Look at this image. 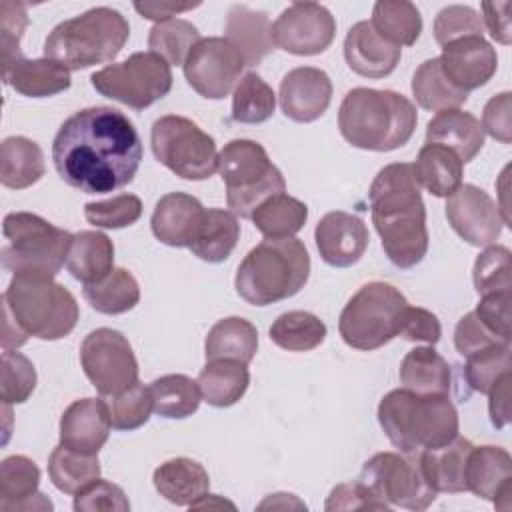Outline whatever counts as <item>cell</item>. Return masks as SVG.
<instances>
[{
	"label": "cell",
	"instance_id": "obj_61",
	"mask_svg": "<svg viewBox=\"0 0 512 512\" xmlns=\"http://www.w3.org/2000/svg\"><path fill=\"white\" fill-rule=\"evenodd\" d=\"M510 372L504 374L494 388L488 392L490 394V402H488V410H490V420L494 428H504L510 422V410H508V398H510Z\"/></svg>",
	"mask_w": 512,
	"mask_h": 512
},
{
	"label": "cell",
	"instance_id": "obj_11",
	"mask_svg": "<svg viewBox=\"0 0 512 512\" xmlns=\"http://www.w3.org/2000/svg\"><path fill=\"white\" fill-rule=\"evenodd\" d=\"M150 144L156 160L184 180H206L218 170L216 142L196 122L166 114L152 124Z\"/></svg>",
	"mask_w": 512,
	"mask_h": 512
},
{
	"label": "cell",
	"instance_id": "obj_58",
	"mask_svg": "<svg viewBox=\"0 0 512 512\" xmlns=\"http://www.w3.org/2000/svg\"><path fill=\"white\" fill-rule=\"evenodd\" d=\"M510 96H512L510 92L492 96L482 110V130L502 144H510L512 140V124H510L512 98Z\"/></svg>",
	"mask_w": 512,
	"mask_h": 512
},
{
	"label": "cell",
	"instance_id": "obj_42",
	"mask_svg": "<svg viewBox=\"0 0 512 512\" xmlns=\"http://www.w3.org/2000/svg\"><path fill=\"white\" fill-rule=\"evenodd\" d=\"M370 24L374 30L394 46H412L422 32V16L412 2H376Z\"/></svg>",
	"mask_w": 512,
	"mask_h": 512
},
{
	"label": "cell",
	"instance_id": "obj_56",
	"mask_svg": "<svg viewBox=\"0 0 512 512\" xmlns=\"http://www.w3.org/2000/svg\"><path fill=\"white\" fill-rule=\"evenodd\" d=\"M510 304L512 292H496L480 298L474 314L500 338L510 340Z\"/></svg>",
	"mask_w": 512,
	"mask_h": 512
},
{
	"label": "cell",
	"instance_id": "obj_51",
	"mask_svg": "<svg viewBox=\"0 0 512 512\" xmlns=\"http://www.w3.org/2000/svg\"><path fill=\"white\" fill-rule=\"evenodd\" d=\"M36 388L34 364L20 352L2 350V400L6 406L22 404Z\"/></svg>",
	"mask_w": 512,
	"mask_h": 512
},
{
	"label": "cell",
	"instance_id": "obj_46",
	"mask_svg": "<svg viewBox=\"0 0 512 512\" xmlns=\"http://www.w3.org/2000/svg\"><path fill=\"white\" fill-rule=\"evenodd\" d=\"M200 42L198 28L182 18H170L164 22H156L148 36L150 52L164 58L168 64H182L186 62L190 50Z\"/></svg>",
	"mask_w": 512,
	"mask_h": 512
},
{
	"label": "cell",
	"instance_id": "obj_9",
	"mask_svg": "<svg viewBox=\"0 0 512 512\" xmlns=\"http://www.w3.org/2000/svg\"><path fill=\"white\" fill-rule=\"evenodd\" d=\"M218 172L226 186L228 208L240 218H252L260 202L286 188L282 172L264 146L246 138L224 144L218 154Z\"/></svg>",
	"mask_w": 512,
	"mask_h": 512
},
{
	"label": "cell",
	"instance_id": "obj_32",
	"mask_svg": "<svg viewBox=\"0 0 512 512\" xmlns=\"http://www.w3.org/2000/svg\"><path fill=\"white\" fill-rule=\"evenodd\" d=\"M68 272L86 284H96L114 270V244L98 230H82L74 234L68 258Z\"/></svg>",
	"mask_w": 512,
	"mask_h": 512
},
{
	"label": "cell",
	"instance_id": "obj_25",
	"mask_svg": "<svg viewBox=\"0 0 512 512\" xmlns=\"http://www.w3.org/2000/svg\"><path fill=\"white\" fill-rule=\"evenodd\" d=\"M40 470L28 456L14 454L0 464V510H52V502L38 492Z\"/></svg>",
	"mask_w": 512,
	"mask_h": 512
},
{
	"label": "cell",
	"instance_id": "obj_34",
	"mask_svg": "<svg viewBox=\"0 0 512 512\" xmlns=\"http://www.w3.org/2000/svg\"><path fill=\"white\" fill-rule=\"evenodd\" d=\"M46 172L42 148L26 136H8L0 146V182L22 190L36 184Z\"/></svg>",
	"mask_w": 512,
	"mask_h": 512
},
{
	"label": "cell",
	"instance_id": "obj_43",
	"mask_svg": "<svg viewBox=\"0 0 512 512\" xmlns=\"http://www.w3.org/2000/svg\"><path fill=\"white\" fill-rule=\"evenodd\" d=\"M326 338V324L312 312L290 310L270 326V340L288 352H308Z\"/></svg>",
	"mask_w": 512,
	"mask_h": 512
},
{
	"label": "cell",
	"instance_id": "obj_10",
	"mask_svg": "<svg viewBox=\"0 0 512 512\" xmlns=\"http://www.w3.org/2000/svg\"><path fill=\"white\" fill-rule=\"evenodd\" d=\"M408 302L404 294L386 282L364 284L344 306L338 330L342 340L356 350H376L400 336Z\"/></svg>",
	"mask_w": 512,
	"mask_h": 512
},
{
	"label": "cell",
	"instance_id": "obj_2",
	"mask_svg": "<svg viewBox=\"0 0 512 512\" xmlns=\"http://www.w3.org/2000/svg\"><path fill=\"white\" fill-rule=\"evenodd\" d=\"M374 228L388 260L398 268H414L428 252L426 208L412 164L384 166L368 192Z\"/></svg>",
	"mask_w": 512,
	"mask_h": 512
},
{
	"label": "cell",
	"instance_id": "obj_48",
	"mask_svg": "<svg viewBox=\"0 0 512 512\" xmlns=\"http://www.w3.org/2000/svg\"><path fill=\"white\" fill-rule=\"evenodd\" d=\"M112 428L116 430H136L150 420L154 410V400L150 388L136 382L128 390L108 396L106 400Z\"/></svg>",
	"mask_w": 512,
	"mask_h": 512
},
{
	"label": "cell",
	"instance_id": "obj_7",
	"mask_svg": "<svg viewBox=\"0 0 512 512\" xmlns=\"http://www.w3.org/2000/svg\"><path fill=\"white\" fill-rule=\"evenodd\" d=\"M2 312L28 336L60 340L78 322V304L68 288L48 276L14 274L2 294Z\"/></svg>",
	"mask_w": 512,
	"mask_h": 512
},
{
	"label": "cell",
	"instance_id": "obj_52",
	"mask_svg": "<svg viewBox=\"0 0 512 512\" xmlns=\"http://www.w3.org/2000/svg\"><path fill=\"white\" fill-rule=\"evenodd\" d=\"M466 36H484L482 16L474 8L462 6V4H452L442 8L434 20L436 42L440 46H446Z\"/></svg>",
	"mask_w": 512,
	"mask_h": 512
},
{
	"label": "cell",
	"instance_id": "obj_36",
	"mask_svg": "<svg viewBox=\"0 0 512 512\" xmlns=\"http://www.w3.org/2000/svg\"><path fill=\"white\" fill-rule=\"evenodd\" d=\"M258 350V332L246 318L230 316L218 320L204 342L206 360H236L252 362Z\"/></svg>",
	"mask_w": 512,
	"mask_h": 512
},
{
	"label": "cell",
	"instance_id": "obj_13",
	"mask_svg": "<svg viewBox=\"0 0 512 512\" xmlns=\"http://www.w3.org/2000/svg\"><path fill=\"white\" fill-rule=\"evenodd\" d=\"M90 80L102 96L132 110H144L170 92L172 70L170 64L154 52H134L124 62L94 72Z\"/></svg>",
	"mask_w": 512,
	"mask_h": 512
},
{
	"label": "cell",
	"instance_id": "obj_14",
	"mask_svg": "<svg viewBox=\"0 0 512 512\" xmlns=\"http://www.w3.org/2000/svg\"><path fill=\"white\" fill-rule=\"evenodd\" d=\"M86 378L102 396H114L138 382V362L128 338L112 328L92 330L80 346Z\"/></svg>",
	"mask_w": 512,
	"mask_h": 512
},
{
	"label": "cell",
	"instance_id": "obj_4",
	"mask_svg": "<svg viewBox=\"0 0 512 512\" xmlns=\"http://www.w3.org/2000/svg\"><path fill=\"white\" fill-rule=\"evenodd\" d=\"M378 422L402 454H420L458 436V412L450 396H420L406 388L388 392L378 404Z\"/></svg>",
	"mask_w": 512,
	"mask_h": 512
},
{
	"label": "cell",
	"instance_id": "obj_60",
	"mask_svg": "<svg viewBox=\"0 0 512 512\" xmlns=\"http://www.w3.org/2000/svg\"><path fill=\"white\" fill-rule=\"evenodd\" d=\"M510 2H484L482 4V24L484 28H488L490 36L508 46L512 42V32H510Z\"/></svg>",
	"mask_w": 512,
	"mask_h": 512
},
{
	"label": "cell",
	"instance_id": "obj_30",
	"mask_svg": "<svg viewBox=\"0 0 512 512\" xmlns=\"http://www.w3.org/2000/svg\"><path fill=\"white\" fill-rule=\"evenodd\" d=\"M154 488L176 506H192L210 488V476L204 466L192 458H172L154 470Z\"/></svg>",
	"mask_w": 512,
	"mask_h": 512
},
{
	"label": "cell",
	"instance_id": "obj_63",
	"mask_svg": "<svg viewBox=\"0 0 512 512\" xmlns=\"http://www.w3.org/2000/svg\"><path fill=\"white\" fill-rule=\"evenodd\" d=\"M306 508L302 502H298L294 498V494H284V492H278V494H270L258 508Z\"/></svg>",
	"mask_w": 512,
	"mask_h": 512
},
{
	"label": "cell",
	"instance_id": "obj_1",
	"mask_svg": "<svg viewBox=\"0 0 512 512\" xmlns=\"http://www.w3.org/2000/svg\"><path fill=\"white\" fill-rule=\"evenodd\" d=\"M58 176L84 194H106L130 184L140 168L142 140L132 120L116 108L74 112L52 142Z\"/></svg>",
	"mask_w": 512,
	"mask_h": 512
},
{
	"label": "cell",
	"instance_id": "obj_18",
	"mask_svg": "<svg viewBox=\"0 0 512 512\" xmlns=\"http://www.w3.org/2000/svg\"><path fill=\"white\" fill-rule=\"evenodd\" d=\"M320 258L334 268L354 266L368 248V228L356 214L334 210L320 218L314 230Z\"/></svg>",
	"mask_w": 512,
	"mask_h": 512
},
{
	"label": "cell",
	"instance_id": "obj_15",
	"mask_svg": "<svg viewBox=\"0 0 512 512\" xmlns=\"http://www.w3.org/2000/svg\"><path fill=\"white\" fill-rule=\"evenodd\" d=\"M246 62L238 48L226 38H200L184 62L188 84L204 98L222 100L236 84Z\"/></svg>",
	"mask_w": 512,
	"mask_h": 512
},
{
	"label": "cell",
	"instance_id": "obj_44",
	"mask_svg": "<svg viewBox=\"0 0 512 512\" xmlns=\"http://www.w3.org/2000/svg\"><path fill=\"white\" fill-rule=\"evenodd\" d=\"M148 388L154 400V412L162 418H188L198 410L202 400L198 382L184 374L160 376Z\"/></svg>",
	"mask_w": 512,
	"mask_h": 512
},
{
	"label": "cell",
	"instance_id": "obj_24",
	"mask_svg": "<svg viewBox=\"0 0 512 512\" xmlns=\"http://www.w3.org/2000/svg\"><path fill=\"white\" fill-rule=\"evenodd\" d=\"M206 208L198 198L186 192H170L162 196L152 212L150 226L152 234L166 246L188 248Z\"/></svg>",
	"mask_w": 512,
	"mask_h": 512
},
{
	"label": "cell",
	"instance_id": "obj_45",
	"mask_svg": "<svg viewBox=\"0 0 512 512\" xmlns=\"http://www.w3.org/2000/svg\"><path fill=\"white\" fill-rule=\"evenodd\" d=\"M274 108V90L256 72L244 74L234 88L232 120L240 124H262L272 118Z\"/></svg>",
	"mask_w": 512,
	"mask_h": 512
},
{
	"label": "cell",
	"instance_id": "obj_19",
	"mask_svg": "<svg viewBox=\"0 0 512 512\" xmlns=\"http://www.w3.org/2000/svg\"><path fill=\"white\" fill-rule=\"evenodd\" d=\"M442 74L458 90H476L496 74L498 56L484 36H466L442 46L440 54Z\"/></svg>",
	"mask_w": 512,
	"mask_h": 512
},
{
	"label": "cell",
	"instance_id": "obj_55",
	"mask_svg": "<svg viewBox=\"0 0 512 512\" xmlns=\"http://www.w3.org/2000/svg\"><path fill=\"white\" fill-rule=\"evenodd\" d=\"M494 344H510V340H504L496 336L476 314L474 310L462 316L454 330V346L462 356H470L478 350H484Z\"/></svg>",
	"mask_w": 512,
	"mask_h": 512
},
{
	"label": "cell",
	"instance_id": "obj_6",
	"mask_svg": "<svg viewBox=\"0 0 512 512\" xmlns=\"http://www.w3.org/2000/svg\"><path fill=\"white\" fill-rule=\"evenodd\" d=\"M130 36L128 20L114 8L98 6L60 22L44 42V54L68 70L114 60Z\"/></svg>",
	"mask_w": 512,
	"mask_h": 512
},
{
	"label": "cell",
	"instance_id": "obj_38",
	"mask_svg": "<svg viewBox=\"0 0 512 512\" xmlns=\"http://www.w3.org/2000/svg\"><path fill=\"white\" fill-rule=\"evenodd\" d=\"M308 218V206L284 192L260 202L252 212L254 226L264 238H292L300 232Z\"/></svg>",
	"mask_w": 512,
	"mask_h": 512
},
{
	"label": "cell",
	"instance_id": "obj_39",
	"mask_svg": "<svg viewBox=\"0 0 512 512\" xmlns=\"http://www.w3.org/2000/svg\"><path fill=\"white\" fill-rule=\"evenodd\" d=\"M412 94L418 106L430 112L452 110L468 100V92L458 90L442 74L438 58H430L416 68L412 76Z\"/></svg>",
	"mask_w": 512,
	"mask_h": 512
},
{
	"label": "cell",
	"instance_id": "obj_26",
	"mask_svg": "<svg viewBox=\"0 0 512 512\" xmlns=\"http://www.w3.org/2000/svg\"><path fill=\"white\" fill-rule=\"evenodd\" d=\"M474 444L456 436L444 446L428 448L418 454V464L426 484L438 492H466V462Z\"/></svg>",
	"mask_w": 512,
	"mask_h": 512
},
{
	"label": "cell",
	"instance_id": "obj_3",
	"mask_svg": "<svg viewBox=\"0 0 512 512\" xmlns=\"http://www.w3.org/2000/svg\"><path fill=\"white\" fill-rule=\"evenodd\" d=\"M416 106L392 90L354 88L338 110V128L348 144L372 152L404 146L416 128Z\"/></svg>",
	"mask_w": 512,
	"mask_h": 512
},
{
	"label": "cell",
	"instance_id": "obj_49",
	"mask_svg": "<svg viewBox=\"0 0 512 512\" xmlns=\"http://www.w3.org/2000/svg\"><path fill=\"white\" fill-rule=\"evenodd\" d=\"M512 262L506 246L490 244L474 262V286L480 296L512 292Z\"/></svg>",
	"mask_w": 512,
	"mask_h": 512
},
{
	"label": "cell",
	"instance_id": "obj_28",
	"mask_svg": "<svg viewBox=\"0 0 512 512\" xmlns=\"http://www.w3.org/2000/svg\"><path fill=\"white\" fill-rule=\"evenodd\" d=\"M244 56L246 66H256L274 50L272 24L266 12L250 10L244 4H234L226 16V36Z\"/></svg>",
	"mask_w": 512,
	"mask_h": 512
},
{
	"label": "cell",
	"instance_id": "obj_62",
	"mask_svg": "<svg viewBox=\"0 0 512 512\" xmlns=\"http://www.w3.org/2000/svg\"><path fill=\"white\" fill-rule=\"evenodd\" d=\"M198 6H200V2H194V4H178V2H168V0L134 2V10L142 18H148V20H154V22L170 20L172 16H176L180 12H186V10H192V8H198Z\"/></svg>",
	"mask_w": 512,
	"mask_h": 512
},
{
	"label": "cell",
	"instance_id": "obj_47",
	"mask_svg": "<svg viewBox=\"0 0 512 512\" xmlns=\"http://www.w3.org/2000/svg\"><path fill=\"white\" fill-rule=\"evenodd\" d=\"M510 372V344H494L466 356L464 378L470 390L488 394Z\"/></svg>",
	"mask_w": 512,
	"mask_h": 512
},
{
	"label": "cell",
	"instance_id": "obj_40",
	"mask_svg": "<svg viewBox=\"0 0 512 512\" xmlns=\"http://www.w3.org/2000/svg\"><path fill=\"white\" fill-rule=\"evenodd\" d=\"M82 292L96 312L108 316L124 314L140 302V286L126 268H114L100 282L86 284Z\"/></svg>",
	"mask_w": 512,
	"mask_h": 512
},
{
	"label": "cell",
	"instance_id": "obj_35",
	"mask_svg": "<svg viewBox=\"0 0 512 512\" xmlns=\"http://www.w3.org/2000/svg\"><path fill=\"white\" fill-rule=\"evenodd\" d=\"M240 236V224L236 214L222 208H208L190 242V250L204 262H224L236 248Z\"/></svg>",
	"mask_w": 512,
	"mask_h": 512
},
{
	"label": "cell",
	"instance_id": "obj_8",
	"mask_svg": "<svg viewBox=\"0 0 512 512\" xmlns=\"http://www.w3.org/2000/svg\"><path fill=\"white\" fill-rule=\"evenodd\" d=\"M8 240L2 246V266L12 274L54 278L68 258L72 234L32 212H10L2 222Z\"/></svg>",
	"mask_w": 512,
	"mask_h": 512
},
{
	"label": "cell",
	"instance_id": "obj_27",
	"mask_svg": "<svg viewBox=\"0 0 512 512\" xmlns=\"http://www.w3.org/2000/svg\"><path fill=\"white\" fill-rule=\"evenodd\" d=\"M426 142L442 144L458 154L466 164L476 158L484 146V130L480 120L460 108L438 112L426 126Z\"/></svg>",
	"mask_w": 512,
	"mask_h": 512
},
{
	"label": "cell",
	"instance_id": "obj_50",
	"mask_svg": "<svg viewBox=\"0 0 512 512\" xmlns=\"http://www.w3.org/2000/svg\"><path fill=\"white\" fill-rule=\"evenodd\" d=\"M142 216V200L134 194H118L108 200L88 202L84 206V218L96 228L118 230L132 226Z\"/></svg>",
	"mask_w": 512,
	"mask_h": 512
},
{
	"label": "cell",
	"instance_id": "obj_17",
	"mask_svg": "<svg viewBox=\"0 0 512 512\" xmlns=\"http://www.w3.org/2000/svg\"><path fill=\"white\" fill-rule=\"evenodd\" d=\"M452 230L472 246H490L502 232L504 220L488 192L474 184H460L446 202Z\"/></svg>",
	"mask_w": 512,
	"mask_h": 512
},
{
	"label": "cell",
	"instance_id": "obj_5",
	"mask_svg": "<svg viewBox=\"0 0 512 512\" xmlns=\"http://www.w3.org/2000/svg\"><path fill=\"white\" fill-rule=\"evenodd\" d=\"M310 276V256L298 238H266L238 266L234 286L252 306H268L298 294Z\"/></svg>",
	"mask_w": 512,
	"mask_h": 512
},
{
	"label": "cell",
	"instance_id": "obj_37",
	"mask_svg": "<svg viewBox=\"0 0 512 512\" xmlns=\"http://www.w3.org/2000/svg\"><path fill=\"white\" fill-rule=\"evenodd\" d=\"M250 386L246 364L236 360H206L198 376L202 398L214 408L234 406Z\"/></svg>",
	"mask_w": 512,
	"mask_h": 512
},
{
	"label": "cell",
	"instance_id": "obj_41",
	"mask_svg": "<svg viewBox=\"0 0 512 512\" xmlns=\"http://www.w3.org/2000/svg\"><path fill=\"white\" fill-rule=\"evenodd\" d=\"M48 476L64 494H76L100 478L98 454H84L58 444L48 458Z\"/></svg>",
	"mask_w": 512,
	"mask_h": 512
},
{
	"label": "cell",
	"instance_id": "obj_23",
	"mask_svg": "<svg viewBox=\"0 0 512 512\" xmlns=\"http://www.w3.org/2000/svg\"><path fill=\"white\" fill-rule=\"evenodd\" d=\"M402 56V48L386 42L370 24L356 22L344 40V58L352 72L364 78H384L394 72Z\"/></svg>",
	"mask_w": 512,
	"mask_h": 512
},
{
	"label": "cell",
	"instance_id": "obj_54",
	"mask_svg": "<svg viewBox=\"0 0 512 512\" xmlns=\"http://www.w3.org/2000/svg\"><path fill=\"white\" fill-rule=\"evenodd\" d=\"M74 510L76 512H96V510H114V512H128L130 502L124 490L112 482L96 478L80 492L74 494Z\"/></svg>",
	"mask_w": 512,
	"mask_h": 512
},
{
	"label": "cell",
	"instance_id": "obj_12",
	"mask_svg": "<svg viewBox=\"0 0 512 512\" xmlns=\"http://www.w3.org/2000/svg\"><path fill=\"white\" fill-rule=\"evenodd\" d=\"M358 482L382 510L398 506L418 512L436 500V492L422 476L418 454L378 452L364 462Z\"/></svg>",
	"mask_w": 512,
	"mask_h": 512
},
{
	"label": "cell",
	"instance_id": "obj_53",
	"mask_svg": "<svg viewBox=\"0 0 512 512\" xmlns=\"http://www.w3.org/2000/svg\"><path fill=\"white\" fill-rule=\"evenodd\" d=\"M28 26L26 6L20 2L4 0L0 4V36H2V70L10 68L20 54V40Z\"/></svg>",
	"mask_w": 512,
	"mask_h": 512
},
{
	"label": "cell",
	"instance_id": "obj_64",
	"mask_svg": "<svg viewBox=\"0 0 512 512\" xmlns=\"http://www.w3.org/2000/svg\"><path fill=\"white\" fill-rule=\"evenodd\" d=\"M224 506H228V508H236L232 502H228V500H224L222 496H218V494H204L200 500H196L190 508H194V510H204V508H224Z\"/></svg>",
	"mask_w": 512,
	"mask_h": 512
},
{
	"label": "cell",
	"instance_id": "obj_29",
	"mask_svg": "<svg viewBox=\"0 0 512 512\" xmlns=\"http://www.w3.org/2000/svg\"><path fill=\"white\" fill-rule=\"evenodd\" d=\"M4 84L28 98H48L70 88V70L50 58H20L2 70Z\"/></svg>",
	"mask_w": 512,
	"mask_h": 512
},
{
	"label": "cell",
	"instance_id": "obj_31",
	"mask_svg": "<svg viewBox=\"0 0 512 512\" xmlns=\"http://www.w3.org/2000/svg\"><path fill=\"white\" fill-rule=\"evenodd\" d=\"M398 374L402 386L420 396H448L452 388L450 366L432 346L412 348Z\"/></svg>",
	"mask_w": 512,
	"mask_h": 512
},
{
	"label": "cell",
	"instance_id": "obj_20",
	"mask_svg": "<svg viewBox=\"0 0 512 512\" xmlns=\"http://www.w3.org/2000/svg\"><path fill=\"white\" fill-rule=\"evenodd\" d=\"M280 108L294 122H314L330 106L332 82L328 74L314 66L290 70L280 82Z\"/></svg>",
	"mask_w": 512,
	"mask_h": 512
},
{
	"label": "cell",
	"instance_id": "obj_57",
	"mask_svg": "<svg viewBox=\"0 0 512 512\" xmlns=\"http://www.w3.org/2000/svg\"><path fill=\"white\" fill-rule=\"evenodd\" d=\"M400 336L410 342H426L434 346L442 336V328L436 314H432L430 310L408 306L402 318Z\"/></svg>",
	"mask_w": 512,
	"mask_h": 512
},
{
	"label": "cell",
	"instance_id": "obj_21",
	"mask_svg": "<svg viewBox=\"0 0 512 512\" xmlns=\"http://www.w3.org/2000/svg\"><path fill=\"white\" fill-rule=\"evenodd\" d=\"M466 490L494 502L496 508H510L512 458L500 446H474L466 462Z\"/></svg>",
	"mask_w": 512,
	"mask_h": 512
},
{
	"label": "cell",
	"instance_id": "obj_22",
	"mask_svg": "<svg viewBox=\"0 0 512 512\" xmlns=\"http://www.w3.org/2000/svg\"><path fill=\"white\" fill-rule=\"evenodd\" d=\"M106 400L82 398L72 402L60 418V444L84 454H98L110 436Z\"/></svg>",
	"mask_w": 512,
	"mask_h": 512
},
{
	"label": "cell",
	"instance_id": "obj_16",
	"mask_svg": "<svg viewBox=\"0 0 512 512\" xmlns=\"http://www.w3.org/2000/svg\"><path fill=\"white\" fill-rule=\"evenodd\" d=\"M336 36V20L316 2H294L272 24L274 46L296 54L314 56L324 52Z\"/></svg>",
	"mask_w": 512,
	"mask_h": 512
},
{
	"label": "cell",
	"instance_id": "obj_33",
	"mask_svg": "<svg viewBox=\"0 0 512 512\" xmlns=\"http://www.w3.org/2000/svg\"><path fill=\"white\" fill-rule=\"evenodd\" d=\"M412 168L418 184L436 198H448L462 184L464 162L454 150L442 144L426 142Z\"/></svg>",
	"mask_w": 512,
	"mask_h": 512
},
{
	"label": "cell",
	"instance_id": "obj_59",
	"mask_svg": "<svg viewBox=\"0 0 512 512\" xmlns=\"http://www.w3.org/2000/svg\"><path fill=\"white\" fill-rule=\"evenodd\" d=\"M326 510L332 512V510H382V508L356 480V482H344L332 488L326 500Z\"/></svg>",
	"mask_w": 512,
	"mask_h": 512
}]
</instances>
